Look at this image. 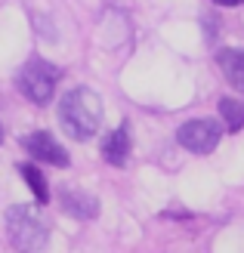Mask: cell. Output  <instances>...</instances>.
<instances>
[{
	"label": "cell",
	"instance_id": "3957f363",
	"mask_svg": "<svg viewBox=\"0 0 244 253\" xmlns=\"http://www.w3.org/2000/svg\"><path fill=\"white\" fill-rule=\"evenodd\" d=\"M59 78H62V71L53 65V62H47V59H28L19 68V74H16V86H19V93L28 99V102L47 105L49 99H53V93H56Z\"/></svg>",
	"mask_w": 244,
	"mask_h": 253
},
{
	"label": "cell",
	"instance_id": "277c9868",
	"mask_svg": "<svg viewBox=\"0 0 244 253\" xmlns=\"http://www.w3.org/2000/svg\"><path fill=\"white\" fill-rule=\"evenodd\" d=\"M220 139H223V126L216 124L213 118L186 121L176 130V142L183 145L186 151H192V155H210V151L220 145Z\"/></svg>",
	"mask_w": 244,
	"mask_h": 253
},
{
	"label": "cell",
	"instance_id": "8fae6325",
	"mask_svg": "<svg viewBox=\"0 0 244 253\" xmlns=\"http://www.w3.org/2000/svg\"><path fill=\"white\" fill-rule=\"evenodd\" d=\"M213 3H220V6H241L244 0H213Z\"/></svg>",
	"mask_w": 244,
	"mask_h": 253
},
{
	"label": "cell",
	"instance_id": "6da1fadb",
	"mask_svg": "<svg viewBox=\"0 0 244 253\" xmlns=\"http://www.w3.org/2000/svg\"><path fill=\"white\" fill-rule=\"evenodd\" d=\"M59 124L78 142L93 139L102 126V99L90 86H74L59 102Z\"/></svg>",
	"mask_w": 244,
	"mask_h": 253
},
{
	"label": "cell",
	"instance_id": "52a82bcc",
	"mask_svg": "<svg viewBox=\"0 0 244 253\" xmlns=\"http://www.w3.org/2000/svg\"><path fill=\"white\" fill-rule=\"evenodd\" d=\"M102 158H105L111 167H124L127 158H130V126L121 124L118 130H111L102 139Z\"/></svg>",
	"mask_w": 244,
	"mask_h": 253
},
{
	"label": "cell",
	"instance_id": "30bf717a",
	"mask_svg": "<svg viewBox=\"0 0 244 253\" xmlns=\"http://www.w3.org/2000/svg\"><path fill=\"white\" fill-rule=\"evenodd\" d=\"M220 118L226 124L229 133H238L244 126V102H238V99H220Z\"/></svg>",
	"mask_w": 244,
	"mask_h": 253
},
{
	"label": "cell",
	"instance_id": "9c48e42d",
	"mask_svg": "<svg viewBox=\"0 0 244 253\" xmlns=\"http://www.w3.org/2000/svg\"><path fill=\"white\" fill-rule=\"evenodd\" d=\"M19 173H22V179L28 182V188L34 192L37 204H49V185H47V176L37 170L34 164H19Z\"/></svg>",
	"mask_w": 244,
	"mask_h": 253
},
{
	"label": "cell",
	"instance_id": "5b68a950",
	"mask_svg": "<svg viewBox=\"0 0 244 253\" xmlns=\"http://www.w3.org/2000/svg\"><path fill=\"white\" fill-rule=\"evenodd\" d=\"M22 148L28 151V158L41 161V164H53V167H68L71 164L68 151L62 148L53 139V133H47V130H34L28 136H22Z\"/></svg>",
	"mask_w": 244,
	"mask_h": 253
},
{
	"label": "cell",
	"instance_id": "ba28073f",
	"mask_svg": "<svg viewBox=\"0 0 244 253\" xmlns=\"http://www.w3.org/2000/svg\"><path fill=\"white\" fill-rule=\"evenodd\" d=\"M216 65H220L223 78L235 86L238 93H244V49H220L216 53Z\"/></svg>",
	"mask_w": 244,
	"mask_h": 253
},
{
	"label": "cell",
	"instance_id": "7c38bea8",
	"mask_svg": "<svg viewBox=\"0 0 244 253\" xmlns=\"http://www.w3.org/2000/svg\"><path fill=\"white\" fill-rule=\"evenodd\" d=\"M0 142H3V126H0Z\"/></svg>",
	"mask_w": 244,
	"mask_h": 253
},
{
	"label": "cell",
	"instance_id": "7a4b0ae2",
	"mask_svg": "<svg viewBox=\"0 0 244 253\" xmlns=\"http://www.w3.org/2000/svg\"><path fill=\"white\" fill-rule=\"evenodd\" d=\"M6 238H9L12 250H19V253H37V250L47 247L49 232H47L44 219L37 216L31 207L12 204L6 210Z\"/></svg>",
	"mask_w": 244,
	"mask_h": 253
},
{
	"label": "cell",
	"instance_id": "8992f818",
	"mask_svg": "<svg viewBox=\"0 0 244 253\" xmlns=\"http://www.w3.org/2000/svg\"><path fill=\"white\" fill-rule=\"evenodd\" d=\"M59 207L74 219H93L99 213V201L84 192V188H62L59 192Z\"/></svg>",
	"mask_w": 244,
	"mask_h": 253
}]
</instances>
